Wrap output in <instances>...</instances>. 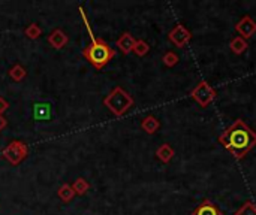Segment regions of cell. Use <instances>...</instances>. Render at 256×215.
Here are the masks:
<instances>
[{
	"instance_id": "obj_4",
	"label": "cell",
	"mask_w": 256,
	"mask_h": 215,
	"mask_svg": "<svg viewBox=\"0 0 256 215\" xmlns=\"http://www.w3.org/2000/svg\"><path fill=\"white\" fill-rule=\"evenodd\" d=\"M27 155H29V147L23 140L9 142L2 151V157L12 166H18Z\"/></svg>"
},
{
	"instance_id": "obj_13",
	"label": "cell",
	"mask_w": 256,
	"mask_h": 215,
	"mask_svg": "<svg viewBox=\"0 0 256 215\" xmlns=\"http://www.w3.org/2000/svg\"><path fill=\"white\" fill-rule=\"evenodd\" d=\"M229 48L235 56H241V54L246 52V49L249 48V44L246 39L241 38V36H235V38H232L229 42Z\"/></svg>"
},
{
	"instance_id": "obj_14",
	"label": "cell",
	"mask_w": 256,
	"mask_h": 215,
	"mask_svg": "<svg viewBox=\"0 0 256 215\" xmlns=\"http://www.w3.org/2000/svg\"><path fill=\"white\" fill-rule=\"evenodd\" d=\"M57 196H59V199L64 203H69L72 202V199L75 197V191L72 190V185L69 184H63L62 187H59L57 190Z\"/></svg>"
},
{
	"instance_id": "obj_1",
	"label": "cell",
	"mask_w": 256,
	"mask_h": 215,
	"mask_svg": "<svg viewBox=\"0 0 256 215\" xmlns=\"http://www.w3.org/2000/svg\"><path fill=\"white\" fill-rule=\"evenodd\" d=\"M219 142L234 155V158L241 160L253 147H256V133L243 120H237L219 136Z\"/></svg>"
},
{
	"instance_id": "obj_15",
	"label": "cell",
	"mask_w": 256,
	"mask_h": 215,
	"mask_svg": "<svg viewBox=\"0 0 256 215\" xmlns=\"http://www.w3.org/2000/svg\"><path fill=\"white\" fill-rule=\"evenodd\" d=\"M9 77H11L12 81L20 82V81H23V79L27 77V70H26L21 64H14V66L9 69Z\"/></svg>"
},
{
	"instance_id": "obj_22",
	"label": "cell",
	"mask_w": 256,
	"mask_h": 215,
	"mask_svg": "<svg viewBox=\"0 0 256 215\" xmlns=\"http://www.w3.org/2000/svg\"><path fill=\"white\" fill-rule=\"evenodd\" d=\"M9 108V103H8V100L5 99V97H2L0 96V115H3V112L8 109Z\"/></svg>"
},
{
	"instance_id": "obj_18",
	"label": "cell",
	"mask_w": 256,
	"mask_h": 215,
	"mask_svg": "<svg viewBox=\"0 0 256 215\" xmlns=\"http://www.w3.org/2000/svg\"><path fill=\"white\" fill-rule=\"evenodd\" d=\"M24 34L27 36L29 39L35 41V39H38L39 36L42 34V29H41L36 23H30V24L24 29Z\"/></svg>"
},
{
	"instance_id": "obj_20",
	"label": "cell",
	"mask_w": 256,
	"mask_h": 215,
	"mask_svg": "<svg viewBox=\"0 0 256 215\" xmlns=\"http://www.w3.org/2000/svg\"><path fill=\"white\" fill-rule=\"evenodd\" d=\"M162 61H163V64H165L166 67H174V66L178 64L180 57L177 56L174 51H168V52H165V56H163Z\"/></svg>"
},
{
	"instance_id": "obj_12",
	"label": "cell",
	"mask_w": 256,
	"mask_h": 215,
	"mask_svg": "<svg viewBox=\"0 0 256 215\" xmlns=\"http://www.w3.org/2000/svg\"><path fill=\"white\" fill-rule=\"evenodd\" d=\"M174 148L169 145V143H162V145L156 150V157L162 161V163H169L171 160L174 158Z\"/></svg>"
},
{
	"instance_id": "obj_23",
	"label": "cell",
	"mask_w": 256,
	"mask_h": 215,
	"mask_svg": "<svg viewBox=\"0 0 256 215\" xmlns=\"http://www.w3.org/2000/svg\"><path fill=\"white\" fill-rule=\"evenodd\" d=\"M6 125H8V120L3 115H0V132H3L6 129Z\"/></svg>"
},
{
	"instance_id": "obj_6",
	"label": "cell",
	"mask_w": 256,
	"mask_h": 215,
	"mask_svg": "<svg viewBox=\"0 0 256 215\" xmlns=\"http://www.w3.org/2000/svg\"><path fill=\"white\" fill-rule=\"evenodd\" d=\"M168 39L177 48H184L187 44L192 41V33L187 30L183 24H177L173 30L168 33Z\"/></svg>"
},
{
	"instance_id": "obj_7",
	"label": "cell",
	"mask_w": 256,
	"mask_h": 215,
	"mask_svg": "<svg viewBox=\"0 0 256 215\" xmlns=\"http://www.w3.org/2000/svg\"><path fill=\"white\" fill-rule=\"evenodd\" d=\"M235 30L240 33L243 39H250L253 38V34L256 33V21L250 15H244L240 21L235 24Z\"/></svg>"
},
{
	"instance_id": "obj_8",
	"label": "cell",
	"mask_w": 256,
	"mask_h": 215,
	"mask_svg": "<svg viewBox=\"0 0 256 215\" xmlns=\"http://www.w3.org/2000/svg\"><path fill=\"white\" fill-rule=\"evenodd\" d=\"M69 42V38H67V34L62 30V29H56L49 33L48 36V44L53 46L54 49H62L67 45Z\"/></svg>"
},
{
	"instance_id": "obj_2",
	"label": "cell",
	"mask_w": 256,
	"mask_h": 215,
	"mask_svg": "<svg viewBox=\"0 0 256 215\" xmlns=\"http://www.w3.org/2000/svg\"><path fill=\"white\" fill-rule=\"evenodd\" d=\"M82 56L96 70H100L115 57V51L104 39L93 38L92 44L82 49Z\"/></svg>"
},
{
	"instance_id": "obj_17",
	"label": "cell",
	"mask_w": 256,
	"mask_h": 215,
	"mask_svg": "<svg viewBox=\"0 0 256 215\" xmlns=\"http://www.w3.org/2000/svg\"><path fill=\"white\" fill-rule=\"evenodd\" d=\"M148 51H150V45H148L145 41H143V39H136L132 52H135L138 57H144V56H147V54H148Z\"/></svg>"
},
{
	"instance_id": "obj_16",
	"label": "cell",
	"mask_w": 256,
	"mask_h": 215,
	"mask_svg": "<svg viewBox=\"0 0 256 215\" xmlns=\"http://www.w3.org/2000/svg\"><path fill=\"white\" fill-rule=\"evenodd\" d=\"M72 190L75 191V196H84L85 193H87L90 190V184L85 181L84 178H77L74 184H72Z\"/></svg>"
},
{
	"instance_id": "obj_5",
	"label": "cell",
	"mask_w": 256,
	"mask_h": 215,
	"mask_svg": "<svg viewBox=\"0 0 256 215\" xmlns=\"http://www.w3.org/2000/svg\"><path fill=\"white\" fill-rule=\"evenodd\" d=\"M216 90L206 81H201L192 92H191V97L201 106V108H207L210 106V103L216 99Z\"/></svg>"
},
{
	"instance_id": "obj_11",
	"label": "cell",
	"mask_w": 256,
	"mask_h": 215,
	"mask_svg": "<svg viewBox=\"0 0 256 215\" xmlns=\"http://www.w3.org/2000/svg\"><path fill=\"white\" fill-rule=\"evenodd\" d=\"M160 127V123L155 115H147L145 118H143L141 121V129L147 133V135H155Z\"/></svg>"
},
{
	"instance_id": "obj_9",
	"label": "cell",
	"mask_w": 256,
	"mask_h": 215,
	"mask_svg": "<svg viewBox=\"0 0 256 215\" xmlns=\"http://www.w3.org/2000/svg\"><path fill=\"white\" fill-rule=\"evenodd\" d=\"M192 215H224V214H222V211L211 200L206 199L195 208Z\"/></svg>"
},
{
	"instance_id": "obj_21",
	"label": "cell",
	"mask_w": 256,
	"mask_h": 215,
	"mask_svg": "<svg viewBox=\"0 0 256 215\" xmlns=\"http://www.w3.org/2000/svg\"><path fill=\"white\" fill-rule=\"evenodd\" d=\"M35 117L39 120H47L49 117V106H47V105L35 106Z\"/></svg>"
},
{
	"instance_id": "obj_10",
	"label": "cell",
	"mask_w": 256,
	"mask_h": 215,
	"mask_svg": "<svg viewBox=\"0 0 256 215\" xmlns=\"http://www.w3.org/2000/svg\"><path fill=\"white\" fill-rule=\"evenodd\" d=\"M135 42H136V39L133 38V36H132L129 31H125V33L120 36V38L117 39L115 45H117V48L120 49L123 54H130L132 49H133Z\"/></svg>"
},
{
	"instance_id": "obj_19",
	"label": "cell",
	"mask_w": 256,
	"mask_h": 215,
	"mask_svg": "<svg viewBox=\"0 0 256 215\" xmlns=\"http://www.w3.org/2000/svg\"><path fill=\"white\" fill-rule=\"evenodd\" d=\"M234 215H256V205L250 200L243 203L240 208L235 211Z\"/></svg>"
},
{
	"instance_id": "obj_3",
	"label": "cell",
	"mask_w": 256,
	"mask_h": 215,
	"mask_svg": "<svg viewBox=\"0 0 256 215\" xmlns=\"http://www.w3.org/2000/svg\"><path fill=\"white\" fill-rule=\"evenodd\" d=\"M133 103H135L133 97L122 87H114L108 93V96H105L104 99L105 108H108L115 117H123L133 106Z\"/></svg>"
}]
</instances>
